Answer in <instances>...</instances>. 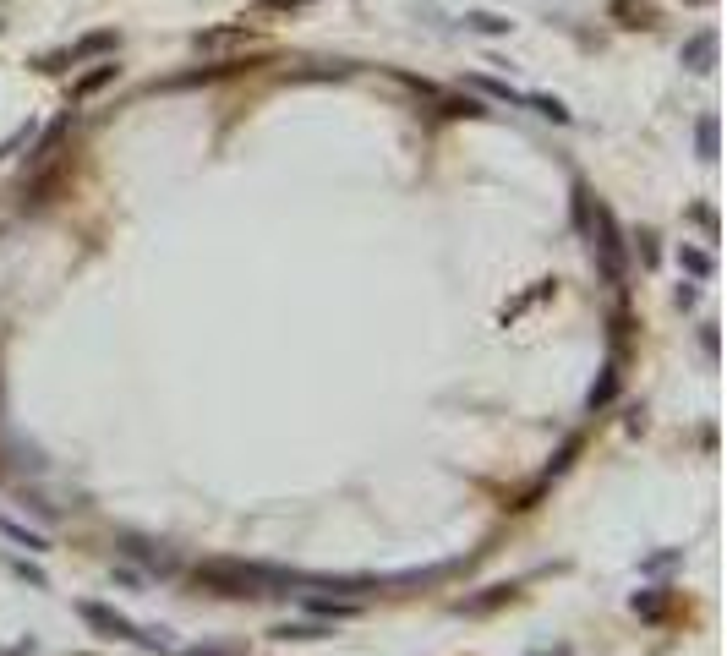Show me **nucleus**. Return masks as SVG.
<instances>
[{
	"instance_id": "nucleus-9",
	"label": "nucleus",
	"mask_w": 727,
	"mask_h": 656,
	"mask_svg": "<svg viewBox=\"0 0 727 656\" xmlns=\"http://www.w3.org/2000/svg\"><path fill=\"white\" fill-rule=\"evenodd\" d=\"M236 39H246V28L241 22H230V28H208V33H197V50H219V44H236Z\"/></svg>"
},
{
	"instance_id": "nucleus-11",
	"label": "nucleus",
	"mask_w": 727,
	"mask_h": 656,
	"mask_svg": "<svg viewBox=\"0 0 727 656\" xmlns=\"http://www.w3.org/2000/svg\"><path fill=\"white\" fill-rule=\"evenodd\" d=\"M525 104H531L536 115H547V121H558V126L569 121V110H564V104H558V99H547V93H525Z\"/></svg>"
},
{
	"instance_id": "nucleus-1",
	"label": "nucleus",
	"mask_w": 727,
	"mask_h": 656,
	"mask_svg": "<svg viewBox=\"0 0 727 656\" xmlns=\"http://www.w3.org/2000/svg\"><path fill=\"white\" fill-rule=\"evenodd\" d=\"M585 236H591V246H596V263H602V279H607V285H618V290H624V279H629V241H624V230H618L613 208H596V214H591V225H585Z\"/></svg>"
},
{
	"instance_id": "nucleus-19",
	"label": "nucleus",
	"mask_w": 727,
	"mask_h": 656,
	"mask_svg": "<svg viewBox=\"0 0 727 656\" xmlns=\"http://www.w3.org/2000/svg\"><path fill=\"white\" fill-rule=\"evenodd\" d=\"M263 6H307V0H263Z\"/></svg>"
},
{
	"instance_id": "nucleus-4",
	"label": "nucleus",
	"mask_w": 727,
	"mask_h": 656,
	"mask_svg": "<svg viewBox=\"0 0 727 656\" xmlns=\"http://www.w3.org/2000/svg\"><path fill=\"white\" fill-rule=\"evenodd\" d=\"M115 44H121V39H115L110 28H99V33H88V39H77L61 61H50V72H55V66H77V61H88V55H104V50H115Z\"/></svg>"
},
{
	"instance_id": "nucleus-8",
	"label": "nucleus",
	"mask_w": 727,
	"mask_h": 656,
	"mask_svg": "<svg viewBox=\"0 0 727 656\" xmlns=\"http://www.w3.org/2000/svg\"><path fill=\"white\" fill-rule=\"evenodd\" d=\"M465 28H471V33H492V39H498V33H509L514 22L498 17V11H465Z\"/></svg>"
},
{
	"instance_id": "nucleus-5",
	"label": "nucleus",
	"mask_w": 727,
	"mask_h": 656,
	"mask_svg": "<svg viewBox=\"0 0 727 656\" xmlns=\"http://www.w3.org/2000/svg\"><path fill=\"white\" fill-rule=\"evenodd\" d=\"M711 61H717V33L700 28L695 39L684 44V66H689V72H711Z\"/></svg>"
},
{
	"instance_id": "nucleus-2",
	"label": "nucleus",
	"mask_w": 727,
	"mask_h": 656,
	"mask_svg": "<svg viewBox=\"0 0 727 656\" xmlns=\"http://www.w3.org/2000/svg\"><path fill=\"white\" fill-rule=\"evenodd\" d=\"M197 580L208 585V591L219 596H268L263 585L285 580L279 569H257V564H230V558H219V564H203L197 569Z\"/></svg>"
},
{
	"instance_id": "nucleus-13",
	"label": "nucleus",
	"mask_w": 727,
	"mask_h": 656,
	"mask_svg": "<svg viewBox=\"0 0 727 656\" xmlns=\"http://www.w3.org/2000/svg\"><path fill=\"white\" fill-rule=\"evenodd\" d=\"M509 596H514V585H492V591H487V596H476V602H460V607H465V613H487V607H498V602H509Z\"/></svg>"
},
{
	"instance_id": "nucleus-18",
	"label": "nucleus",
	"mask_w": 727,
	"mask_h": 656,
	"mask_svg": "<svg viewBox=\"0 0 727 656\" xmlns=\"http://www.w3.org/2000/svg\"><path fill=\"white\" fill-rule=\"evenodd\" d=\"M635 613H662V596H635Z\"/></svg>"
},
{
	"instance_id": "nucleus-17",
	"label": "nucleus",
	"mask_w": 727,
	"mask_h": 656,
	"mask_svg": "<svg viewBox=\"0 0 727 656\" xmlns=\"http://www.w3.org/2000/svg\"><path fill=\"white\" fill-rule=\"evenodd\" d=\"M443 115H482L476 99H443Z\"/></svg>"
},
{
	"instance_id": "nucleus-20",
	"label": "nucleus",
	"mask_w": 727,
	"mask_h": 656,
	"mask_svg": "<svg viewBox=\"0 0 727 656\" xmlns=\"http://www.w3.org/2000/svg\"><path fill=\"white\" fill-rule=\"evenodd\" d=\"M181 656H219V651H208V646H197V651H181Z\"/></svg>"
},
{
	"instance_id": "nucleus-6",
	"label": "nucleus",
	"mask_w": 727,
	"mask_h": 656,
	"mask_svg": "<svg viewBox=\"0 0 727 656\" xmlns=\"http://www.w3.org/2000/svg\"><path fill=\"white\" fill-rule=\"evenodd\" d=\"M115 77H121V66H115V61H99L93 72H82V77L72 82V99H93V93H99V88H110Z\"/></svg>"
},
{
	"instance_id": "nucleus-3",
	"label": "nucleus",
	"mask_w": 727,
	"mask_h": 656,
	"mask_svg": "<svg viewBox=\"0 0 727 656\" xmlns=\"http://www.w3.org/2000/svg\"><path fill=\"white\" fill-rule=\"evenodd\" d=\"M77 613L88 618V624L99 629V635H110V640H126V646H143V651H159V646H164V629H159V635H143V629H137L132 618L115 613V607H104V602H82Z\"/></svg>"
},
{
	"instance_id": "nucleus-14",
	"label": "nucleus",
	"mask_w": 727,
	"mask_h": 656,
	"mask_svg": "<svg viewBox=\"0 0 727 656\" xmlns=\"http://www.w3.org/2000/svg\"><path fill=\"white\" fill-rule=\"evenodd\" d=\"M613 394H618V367H607V372H602V383L591 389V410H596V405H607Z\"/></svg>"
},
{
	"instance_id": "nucleus-7",
	"label": "nucleus",
	"mask_w": 727,
	"mask_h": 656,
	"mask_svg": "<svg viewBox=\"0 0 727 656\" xmlns=\"http://www.w3.org/2000/svg\"><path fill=\"white\" fill-rule=\"evenodd\" d=\"M0 536H6V542H22V547H28V553H44V547H50V542H44L39 531H28V525L6 520V514H0Z\"/></svg>"
},
{
	"instance_id": "nucleus-15",
	"label": "nucleus",
	"mask_w": 727,
	"mask_h": 656,
	"mask_svg": "<svg viewBox=\"0 0 727 656\" xmlns=\"http://www.w3.org/2000/svg\"><path fill=\"white\" fill-rule=\"evenodd\" d=\"M678 263H684L689 274H700V279L711 274V252H695V246H684V252H678Z\"/></svg>"
},
{
	"instance_id": "nucleus-10",
	"label": "nucleus",
	"mask_w": 727,
	"mask_h": 656,
	"mask_svg": "<svg viewBox=\"0 0 727 656\" xmlns=\"http://www.w3.org/2000/svg\"><path fill=\"white\" fill-rule=\"evenodd\" d=\"M695 143H700V159H717V115H700Z\"/></svg>"
},
{
	"instance_id": "nucleus-16",
	"label": "nucleus",
	"mask_w": 727,
	"mask_h": 656,
	"mask_svg": "<svg viewBox=\"0 0 727 656\" xmlns=\"http://www.w3.org/2000/svg\"><path fill=\"white\" fill-rule=\"evenodd\" d=\"M28 137H33V121H28V126H17V132H11L6 143H0V159H11V154H17L22 143H28Z\"/></svg>"
},
{
	"instance_id": "nucleus-12",
	"label": "nucleus",
	"mask_w": 727,
	"mask_h": 656,
	"mask_svg": "<svg viewBox=\"0 0 727 656\" xmlns=\"http://www.w3.org/2000/svg\"><path fill=\"white\" fill-rule=\"evenodd\" d=\"M328 635V624H279L274 629V640H323Z\"/></svg>"
}]
</instances>
